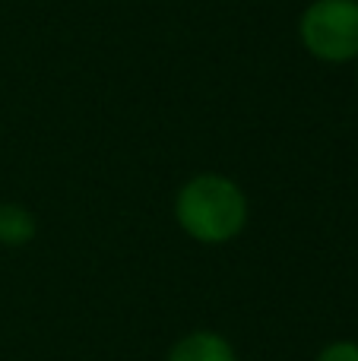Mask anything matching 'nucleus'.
<instances>
[{
    "instance_id": "obj_1",
    "label": "nucleus",
    "mask_w": 358,
    "mask_h": 361,
    "mask_svg": "<svg viewBox=\"0 0 358 361\" xmlns=\"http://www.w3.org/2000/svg\"><path fill=\"white\" fill-rule=\"evenodd\" d=\"M175 219L200 244H228L247 225V197L232 178L203 171L184 180L175 197Z\"/></svg>"
},
{
    "instance_id": "obj_2",
    "label": "nucleus",
    "mask_w": 358,
    "mask_h": 361,
    "mask_svg": "<svg viewBox=\"0 0 358 361\" xmlns=\"http://www.w3.org/2000/svg\"><path fill=\"white\" fill-rule=\"evenodd\" d=\"M298 42L323 63L358 61V0H311L298 16Z\"/></svg>"
},
{
    "instance_id": "obj_3",
    "label": "nucleus",
    "mask_w": 358,
    "mask_h": 361,
    "mask_svg": "<svg viewBox=\"0 0 358 361\" xmlns=\"http://www.w3.org/2000/svg\"><path fill=\"white\" fill-rule=\"evenodd\" d=\"M165 361H238L232 343L216 330H194L171 345Z\"/></svg>"
},
{
    "instance_id": "obj_4",
    "label": "nucleus",
    "mask_w": 358,
    "mask_h": 361,
    "mask_svg": "<svg viewBox=\"0 0 358 361\" xmlns=\"http://www.w3.org/2000/svg\"><path fill=\"white\" fill-rule=\"evenodd\" d=\"M35 238V216L19 203H0V244L23 247Z\"/></svg>"
},
{
    "instance_id": "obj_5",
    "label": "nucleus",
    "mask_w": 358,
    "mask_h": 361,
    "mask_svg": "<svg viewBox=\"0 0 358 361\" xmlns=\"http://www.w3.org/2000/svg\"><path fill=\"white\" fill-rule=\"evenodd\" d=\"M314 361H358V343H352V339H336V343L323 345Z\"/></svg>"
},
{
    "instance_id": "obj_6",
    "label": "nucleus",
    "mask_w": 358,
    "mask_h": 361,
    "mask_svg": "<svg viewBox=\"0 0 358 361\" xmlns=\"http://www.w3.org/2000/svg\"><path fill=\"white\" fill-rule=\"evenodd\" d=\"M355 63H358V61H355ZM355 80H358V67H355Z\"/></svg>"
}]
</instances>
